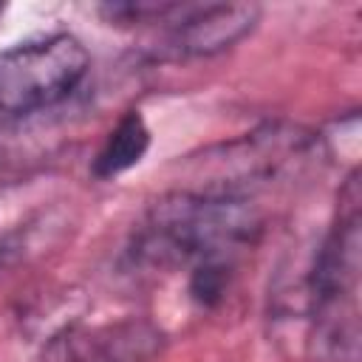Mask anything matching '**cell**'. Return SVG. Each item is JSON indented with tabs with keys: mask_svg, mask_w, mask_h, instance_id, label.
<instances>
[{
	"mask_svg": "<svg viewBox=\"0 0 362 362\" xmlns=\"http://www.w3.org/2000/svg\"><path fill=\"white\" fill-rule=\"evenodd\" d=\"M257 232L260 212L240 192H170L144 212L130 238L127 260L139 272H195L212 263L235 266Z\"/></svg>",
	"mask_w": 362,
	"mask_h": 362,
	"instance_id": "1",
	"label": "cell"
},
{
	"mask_svg": "<svg viewBox=\"0 0 362 362\" xmlns=\"http://www.w3.org/2000/svg\"><path fill=\"white\" fill-rule=\"evenodd\" d=\"M359 175L351 173L339 192L337 221L325 235L308 277L314 348L328 362H356L359 345Z\"/></svg>",
	"mask_w": 362,
	"mask_h": 362,
	"instance_id": "2",
	"label": "cell"
},
{
	"mask_svg": "<svg viewBox=\"0 0 362 362\" xmlns=\"http://www.w3.org/2000/svg\"><path fill=\"white\" fill-rule=\"evenodd\" d=\"M88 51L71 34L20 42L0 54V122L68 99L88 74Z\"/></svg>",
	"mask_w": 362,
	"mask_h": 362,
	"instance_id": "3",
	"label": "cell"
},
{
	"mask_svg": "<svg viewBox=\"0 0 362 362\" xmlns=\"http://www.w3.org/2000/svg\"><path fill=\"white\" fill-rule=\"evenodd\" d=\"M260 17L255 3H178L164 23L167 42L184 57H209L243 40Z\"/></svg>",
	"mask_w": 362,
	"mask_h": 362,
	"instance_id": "4",
	"label": "cell"
},
{
	"mask_svg": "<svg viewBox=\"0 0 362 362\" xmlns=\"http://www.w3.org/2000/svg\"><path fill=\"white\" fill-rule=\"evenodd\" d=\"M156 331L127 322L93 331H65L45 354V362H136L156 348Z\"/></svg>",
	"mask_w": 362,
	"mask_h": 362,
	"instance_id": "5",
	"label": "cell"
},
{
	"mask_svg": "<svg viewBox=\"0 0 362 362\" xmlns=\"http://www.w3.org/2000/svg\"><path fill=\"white\" fill-rule=\"evenodd\" d=\"M150 147V130L139 110H127L119 124L107 133L99 153L93 156V175L96 178H116L124 170L136 167Z\"/></svg>",
	"mask_w": 362,
	"mask_h": 362,
	"instance_id": "6",
	"label": "cell"
},
{
	"mask_svg": "<svg viewBox=\"0 0 362 362\" xmlns=\"http://www.w3.org/2000/svg\"><path fill=\"white\" fill-rule=\"evenodd\" d=\"M0 11H3V6H0Z\"/></svg>",
	"mask_w": 362,
	"mask_h": 362,
	"instance_id": "7",
	"label": "cell"
}]
</instances>
